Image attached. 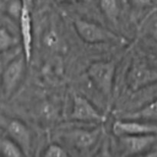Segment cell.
<instances>
[{
    "label": "cell",
    "mask_w": 157,
    "mask_h": 157,
    "mask_svg": "<svg viewBox=\"0 0 157 157\" xmlns=\"http://www.w3.org/2000/svg\"><path fill=\"white\" fill-rule=\"evenodd\" d=\"M59 2H71V1H78V0H56ZM82 1H88V0H82Z\"/></svg>",
    "instance_id": "obj_17"
},
{
    "label": "cell",
    "mask_w": 157,
    "mask_h": 157,
    "mask_svg": "<svg viewBox=\"0 0 157 157\" xmlns=\"http://www.w3.org/2000/svg\"><path fill=\"white\" fill-rule=\"evenodd\" d=\"M100 7L109 21L117 23L119 15L117 0H100Z\"/></svg>",
    "instance_id": "obj_13"
},
{
    "label": "cell",
    "mask_w": 157,
    "mask_h": 157,
    "mask_svg": "<svg viewBox=\"0 0 157 157\" xmlns=\"http://www.w3.org/2000/svg\"><path fill=\"white\" fill-rule=\"evenodd\" d=\"M102 133L101 127H96L93 130L74 129L67 132L66 137L69 140L75 148L84 151L91 148L98 143Z\"/></svg>",
    "instance_id": "obj_10"
},
{
    "label": "cell",
    "mask_w": 157,
    "mask_h": 157,
    "mask_svg": "<svg viewBox=\"0 0 157 157\" xmlns=\"http://www.w3.org/2000/svg\"><path fill=\"white\" fill-rule=\"evenodd\" d=\"M71 118L75 121L86 123H102L105 120L104 115L87 98L81 95L74 97Z\"/></svg>",
    "instance_id": "obj_8"
},
{
    "label": "cell",
    "mask_w": 157,
    "mask_h": 157,
    "mask_svg": "<svg viewBox=\"0 0 157 157\" xmlns=\"http://www.w3.org/2000/svg\"><path fill=\"white\" fill-rule=\"evenodd\" d=\"M0 36H1V38H0V46H1V51L2 52L4 51H8L9 49H10L17 43L16 39L5 28H2Z\"/></svg>",
    "instance_id": "obj_14"
},
{
    "label": "cell",
    "mask_w": 157,
    "mask_h": 157,
    "mask_svg": "<svg viewBox=\"0 0 157 157\" xmlns=\"http://www.w3.org/2000/svg\"><path fill=\"white\" fill-rule=\"evenodd\" d=\"M0 151L5 156L21 157L25 156L21 147L8 136L2 137L0 141Z\"/></svg>",
    "instance_id": "obj_12"
},
{
    "label": "cell",
    "mask_w": 157,
    "mask_h": 157,
    "mask_svg": "<svg viewBox=\"0 0 157 157\" xmlns=\"http://www.w3.org/2000/svg\"><path fill=\"white\" fill-rule=\"evenodd\" d=\"M133 6L136 8H146L151 6L155 0H129Z\"/></svg>",
    "instance_id": "obj_16"
},
{
    "label": "cell",
    "mask_w": 157,
    "mask_h": 157,
    "mask_svg": "<svg viewBox=\"0 0 157 157\" xmlns=\"http://www.w3.org/2000/svg\"><path fill=\"white\" fill-rule=\"evenodd\" d=\"M21 6L19 17L20 33H21L22 52L25 58L26 62L29 63L32 58V23L31 17L32 0H21Z\"/></svg>",
    "instance_id": "obj_6"
},
{
    "label": "cell",
    "mask_w": 157,
    "mask_h": 157,
    "mask_svg": "<svg viewBox=\"0 0 157 157\" xmlns=\"http://www.w3.org/2000/svg\"><path fill=\"white\" fill-rule=\"evenodd\" d=\"M26 60L24 54L17 55L6 64L2 72V94L6 99L11 97L18 87L25 71Z\"/></svg>",
    "instance_id": "obj_3"
},
{
    "label": "cell",
    "mask_w": 157,
    "mask_h": 157,
    "mask_svg": "<svg viewBox=\"0 0 157 157\" xmlns=\"http://www.w3.org/2000/svg\"><path fill=\"white\" fill-rule=\"evenodd\" d=\"M116 64L113 61H97L90 64L87 75L96 88L110 101L113 95Z\"/></svg>",
    "instance_id": "obj_1"
},
{
    "label": "cell",
    "mask_w": 157,
    "mask_h": 157,
    "mask_svg": "<svg viewBox=\"0 0 157 157\" xmlns=\"http://www.w3.org/2000/svg\"><path fill=\"white\" fill-rule=\"evenodd\" d=\"M73 25L80 38L89 44L117 41L120 39L113 32L87 20L78 18L74 21Z\"/></svg>",
    "instance_id": "obj_2"
},
{
    "label": "cell",
    "mask_w": 157,
    "mask_h": 157,
    "mask_svg": "<svg viewBox=\"0 0 157 157\" xmlns=\"http://www.w3.org/2000/svg\"><path fill=\"white\" fill-rule=\"evenodd\" d=\"M7 136L21 148L25 156H29L32 149V134L29 127L19 120H11L6 124Z\"/></svg>",
    "instance_id": "obj_9"
},
{
    "label": "cell",
    "mask_w": 157,
    "mask_h": 157,
    "mask_svg": "<svg viewBox=\"0 0 157 157\" xmlns=\"http://www.w3.org/2000/svg\"><path fill=\"white\" fill-rule=\"evenodd\" d=\"M113 132L118 137L122 136L157 134V122L125 118L114 122Z\"/></svg>",
    "instance_id": "obj_5"
},
{
    "label": "cell",
    "mask_w": 157,
    "mask_h": 157,
    "mask_svg": "<svg viewBox=\"0 0 157 157\" xmlns=\"http://www.w3.org/2000/svg\"><path fill=\"white\" fill-rule=\"evenodd\" d=\"M125 118L157 122V99L146 105L140 110L128 113Z\"/></svg>",
    "instance_id": "obj_11"
},
{
    "label": "cell",
    "mask_w": 157,
    "mask_h": 157,
    "mask_svg": "<svg viewBox=\"0 0 157 157\" xmlns=\"http://www.w3.org/2000/svg\"><path fill=\"white\" fill-rule=\"evenodd\" d=\"M129 87L138 90L147 87L157 81V72L141 60H134L127 75Z\"/></svg>",
    "instance_id": "obj_4"
},
{
    "label": "cell",
    "mask_w": 157,
    "mask_h": 157,
    "mask_svg": "<svg viewBox=\"0 0 157 157\" xmlns=\"http://www.w3.org/2000/svg\"><path fill=\"white\" fill-rule=\"evenodd\" d=\"M157 142V134L119 136L122 156H134L147 152Z\"/></svg>",
    "instance_id": "obj_7"
},
{
    "label": "cell",
    "mask_w": 157,
    "mask_h": 157,
    "mask_svg": "<svg viewBox=\"0 0 157 157\" xmlns=\"http://www.w3.org/2000/svg\"><path fill=\"white\" fill-rule=\"evenodd\" d=\"M44 156H50V157H54V156H67V153L65 151L63 147H61V146L58 145V144H51L48 147L46 148V150H44Z\"/></svg>",
    "instance_id": "obj_15"
}]
</instances>
